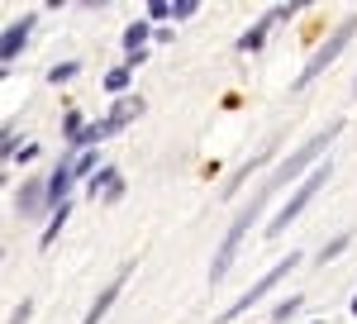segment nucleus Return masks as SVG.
Segmentation results:
<instances>
[{"label":"nucleus","instance_id":"1","mask_svg":"<svg viewBox=\"0 0 357 324\" xmlns=\"http://www.w3.org/2000/svg\"><path fill=\"white\" fill-rule=\"evenodd\" d=\"M338 134H343V119H329V124H324L319 134H310V138H305V143L296 148V153H291V158H281V162H276V172L267 177V186H262V191H267V196H276V191L286 186V182H296L305 167L314 172V167H319V153L329 158V143H333Z\"/></svg>","mask_w":357,"mask_h":324},{"label":"nucleus","instance_id":"2","mask_svg":"<svg viewBox=\"0 0 357 324\" xmlns=\"http://www.w3.org/2000/svg\"><path fill=\"white\" fill-rule=\"evenodd\" d=\"M267 200H272V196H267V191H257V196L248 200L243 210L234 215V224H229V234L220 239V248H215V258H210V281H224V272L234 267V258H238V248H243L248 229H252V224H257V215L267 210Z\"/></svg>","mask_w":357,"mask_h":324},{"label":"nucleus","instance_id":"3","mask_svg":"<svg viewBox=\"0 0 357 324\" xmlns=\"http://www.w3.org/2000/svg\"><path fill=\"white\" fill-rule=\"evenodd\" d=\"M353 38H357V15H343V20L333 24V34L324 38V48H314V53H310V62L301 67V77L291 81V91H305V86H314V81H319V77H324V72L333 67V62H338V53H343Z\"/></svg>","mask_w":357,"mask_h":324},{"label":"nucleus","instance_id":"4","mask_svg":"<svg viewBox=\"0 0 357 324\" xmlns=\"http://www.w3.org/2000/svg\"><path fill=\"white\" fill-rule=\"evenodd\" d=\"M329 177H333V158H324V162H319V167H314V172H310V177L301 182V186H296L291 196H286V205H281V210H276V215L267 219V229H262V239H276V234H286V224H291V219H296V215L305 210V205L314 200V191L324 186Z\"/></svg>","mask_w":357,"mask_h":324},{"label":"nucleus","instance_id":"5","mask_svg":"<svg viewBox=\"0 0 357 324\" xmlns=\"http://www.w3.org/2000/svg\"><path fill=\"white\" fill-rule=\"evenodd\" d=\"M296 267H301V253H286V258H281V263H276L272 272H262V277H257V281H252V286H248V291H243L238 300H234L229 310H220V320H215V324H234V320H243L248 310H252L257 300L267 296L276 281H286V272H296Z\"/></svg>","mask_w":357,"mask_h":324},{"label":"nucleus","instance_id":"6","mask_svg":"<svg viewBox=\"0 0 357 324\" xmlns=\"http://www.w3.org/2000/svg\"><path fill=\"white\" fill-rule=\"evenodd\" d=\"M33 20H38V15H24L20 24H5V34H0V67H15V57H20V53L29 48Z\"/></svg>","mask_w":357,"mask_h":324},{"label":"nucleus","instance_id":"7","mask_svg":"<svg viewBox=\"0 0 357 324\" xmlns=\"http://www.w3.org/2000/svg\"><path fill=\"white\" fill-rule=\"evenodd\" d=\"M15 210H20V219H38V215L53 219V210H48V182H24L15 191Z\"/></svg>","mask_w":357,"mask_h":324},{"label":"nucleus","instance_id":"8","mask_svg":"<svg viewBox=\"0 0 357 324\" xmlns=\"http://www.w3.org/2000/svg\"><path fill=\"white\" fill-rule=\"evenodd\" d=\"M129 277H134V263H124V267H119L110 281L100 286V296H96V305L86 310V320H82V324H100V320H105V310H110L114 300H119V291H124V281H129Z\"/></svg>","mask_w":357,"mask_h":324},{"label":"nucleus","instance_id":"9","mask_svg":"<svg viewBox=\"0 0 357 324\" xmlns=\"http://www.w3.org/2000/svg\"><path fill=\"white\" fill-rule=\"evenodd\" d=\"M272 148H276V143H267V148H262V153H257V158H248L243 167H238V172H234V177H229V186H224V196H238V191H243V182H248V177H252V172H257V167H267V158H272Z\"/></svg>","mask_w":357,"mask_h":324},{"label":"nucleus","instance_id":"10","mask_svg":"<svg viewBox=\"0 0 357 324\" xmlns=\"http://www.w3.org/2000/svg\"><path fill=\"white\" fill-rule=\"evenodd\" d=\"M119 182H124V177H119V167H114V162H100V172L86 182V196H110Z\"/></svg>","mask_w":357,"mask_h":324},{"label":"nucleus","instance_id":"11","mask_svg":"<svg viewBox=\"0 0 357 324\" xmlns=\"http://www.w3.org/2000/svg\"><path fill=\"white\" fill-rule=\"evenodd\" d=\"M272 24H276L272 15H262V20H257L252 29H243V34H238V43H234V48H238V53H257V48H262V38H267V29H272Z\"/></svg>","mask_w":357,"mask_h":324},{"label":"nucleus","instance_id":"12","mask_svg":"<svg viewBox=\"0 0 357 324\" xmlns=\"http://www.w3.org/2000/svg\"><path fill=\"white\" fill-rule=\"evenodd\" d=\"M148 34H158V29L148 24V20H134V24L124 29V48H129V53H143V48H148Z\"/></svg>","mask_w":357,"mask_h":324},{"label":"nucleus","instance_id":"13","mask_svg":"<svg viewBox=\"0 0 357 324\" xmlns=\"http://www.w3.org/2000/svg\"><path fill=\"white\" fill-rule=\"evenodd\" d=\"M129 86H134V67H129V62H119V67H110V77H105V91L124 101V91H129Z\"/></svg>","mask_w":357,"mask_h":324},{"label":"nucleus","instance_id":"14","mask_svg":"<svg viewBox=\"0 0 357 324\" xmlns=\"http://www.w3.org/2000/svg\"><path fill=\"white\" fill-rule=\"evenodd\" d=\"M82 134H86V115L82 110H67V115H62V138H67V148H77Z\"/></svg>","mask_w":357,"mask_h":324},{"label":"nucleus","instance_id":"15","mask_svg":"<svg viewBox=\"0 0 357 324\" xmlns=\"http://www.w3.org/2000/svg\"><path fill=\"white\" fill-rule=\"evenodd\" d=\"M67 219H72V200H67V205H62V210H57V215L48 219V229L38 234V248H53V239L62 234V224H67Z\"/></svg>","mask_w":357,"mask_h":324},{"label":"nucleus","instance_id":"16","mask_svg":"<svg viewBox=\"0 0 357 324\" xmlns=\"http://www.w3.org/2000/svg\"><path fill=\"white\" fill-rule=\"evenodd\" d=\"M143 110H148V105H143V96H124V101H114L110 115L119 119V124H129V119H138V115H143Z\"/></svg>","mask_w":357,"mask_h":324},{"label":"nucleus","instance_id":"17","mask_svg":"<svg viewBox=\"0 0 357 324\" xmlns=\"http://www.w3.org/2000/svg\"><path fill=\"white\" fill-rule=\"evenodd\" d=\"M301 305H305L301 291H296V296H286V300H276V305H272V324H286L291 315H296V310H301Z\"/></svg>","mask_w":357,"mask_h":324},{"label":"nucleus","instance_id":"18","mask_svg":"<svg viewBox=\"0 0 357 324\" xmlns=\"http://www.w3.org/2000/svg\"><path fill=\"white\" fill-rule=\"evenodd\" d=\"M348 243H353V234H333V239L319 248V263H333V258H343V253H348Z\"/></svg>","mask_w":357,"mask_h":324},{"label":"nucleus","instance_id":"19","mask_svg":"<svg viewBox=\"0 0 357 324\" xmlns=\"http://www.w3.org/2000/svg\"><path fill=\"white\" fill-rule=\"evenodd\" d=\"M0 158H5V162L20 158V134H15V124H5V129H0Z\"/></svg>","mask_w":357,"mask_h":324},{"label":"nucleus","instance_id":"20","mask_svg":"<svg viewBox=\"0 0 357 324\" xmlns=\"http://www.w3.org/2000/svg\"><path fill=\"white\" fill-rule=\"evenodd\" d=\"M77 72H82V62H77V57H67V62H57L53 72H48V81H53V86H62V81H72Z\"/></svg>","mask_w":357,"mask_h":324},{"label":"nucleus","instance_id":"21","mask_svg":"<svg viewBox=\"0 0 357 324\" xmlns=\"http://www.w3.org/2000/svg\"><path fill=\"white\" fill-rule=\"evenodd\" d=\"M143 20L162 29V20H172V0H148V15H143Z\"/></svg>","mask_w":357,"mask_h":324},{"label":"nucleus","instance_id":"22","mask_svg":"<svg viewBox=\"0 0 357 324\" xmlns=\"http://www.w3.org/2000/svg\"><path fill=\"white\" fill-rule=\"evenodd\" d=\"M96 158H100L96 148H86V153H77V177H86V182H91V177L100 172V167H96Z\"/></svg>","mask_w":357,"mask_h":324},{"label":"nucleus","instance_id":"23","mask_svg":"<svg viewBox=\"0 0 357 324\" xmlns=\"http://www.w3.org/2000/svg\"><path fill=\"white\" fill-rule=\"evenodd\" d=\"M200 0H172V20H195Z\"/></svg>","mask_w":357,"mask_h":324},{"label":"nucleus","instance_id":"24","mask_svg":"<svg viewBox=\"0 0 357 324\" xmlns=\"http://www.w3.org/2000/svg\"><path fill=\"white\" fill-rule=\"evenodd\" d=\"M29 315H33V300H20L15 315H10V324H29Z\"/></svg>","mask_w":357,"mask_h":324},{"label":"nucleus","instance_id":"25","mask_svg":"<svg viewBox=\"0 0 357 324\" xmlns=\"http://www.w3.org/2000/svg\"><path fill=\"white\" fill-rule=\"evenodd\" d=\"M33 158H38V143H24V148H20V158H15V162H33Z\"/></svg>","mask_w":357,"mask_h":324},{"label":"nucleus","instance_id":"26","mask_svg":"<svg viewBox=\"0 0 357 324\" xmlns=\"http://www.w3.org/2000/svg\"><path fill=\"white\" fill-rule=\"evenodd\" d=\"M348 310H353V315H357V296H353V305H348Z\"/></svg>","mask_w":357,"mask_h":324},{"label":"nucleus","instance_id":"27","mask_svg":"<svg viewBox=\"0 0 357 324\" xmlns=\"http://www.w3.org/2000/svg\"><path fill=\"white\" fill-rule=\"evenodd\" d=\"M353 96H357V77H353Z\"/></svg>","mask_w":357,"mask_h":324},{"label":"nucleus","instance_id":"28","mask_svg":"<svg viewBox=\"0 0 357 324\" xmlns=\"http://www.w3.org/2000/svg\"><path fill=\"white\" fill-rule=\"evenodd\" d=\"M314 324H329V320H314Z\"/></svg>","mask_w":357,"mask_h":324}]
</instances>
